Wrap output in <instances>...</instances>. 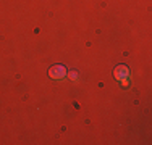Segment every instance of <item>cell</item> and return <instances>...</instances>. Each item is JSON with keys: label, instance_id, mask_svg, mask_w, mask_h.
<instances>
[{"label": "cell", "instance_id": "277c9868", "mask_svg": "<svg viewBox=\"0 0 152 145\" xmlns=\"http://www.w3.org/2000/svg\"><path fill=\"white\" fill-rule=\"evenodd\" d=\"M120 82H121V86H123V87L129 86V78H125V79H123V81H120Z\"/></svg>", "mask_w": 152, "mask_h": 145}, {"label": "cell", "instance_id": "6da1fadb", "mask_svg": "<svg viewBox=\"0 0 152 145\" xmlns=\"http://www.w3.org/2000/svg\"><path fill=\"white\" fill-rule=\"evenodd\" d=\"M66 68L63 66V65H53L52 68L49 70V76L52 79H55V81H60V79L66 78Z\"/></svg>", "mask_w": 152, "mask_h": 145}, {"label": "cell", "instance_id": "7a4b0ae2", "mask_svg": "<svg viewBox=\"0 0 152 145\" xmlns=\"http://www.w3.org/2000/svg\"><path fill=\"white\" fill-rule=\"evenodd\" d=\"M113 76L117 81H123L125 78H129V68L126 65H118L113 71Z\"/></svg>", "mask_w": 152, "mask_h": 145}, {"label": "cell", "instance_id": "3957f363", "mask_svg": "<svg viewBox=\"0 0 152 145\" xmlns=\"http://www.w3.org/2000/svg\"><path fill=\"white\" fill-rule=\"evenodd\" d=\"M66 76L71 79V81H78V72H76V71H70V72H66Z\"/></svg>", "mask_w": 152, "mask_h": 145}]
</instances>
